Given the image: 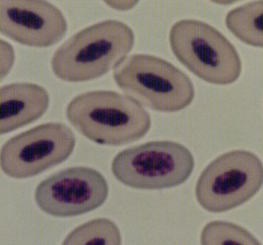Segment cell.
Returning a JSON list of instances; mask_svg holds the SVG:
<instances>
[{
	"label": "cell",
	"mask_w": 263,
	"mask_h": 245,
	"mask_svg": "<svg viewBox=\"0 0 263 245\" xmlns=\"http://www.w3.org/2000/svg\"><path fill=\"white\" fill-rule=\"evenodd\" d=\"M49 94L43 86L17 82L0 89V133L5 135L40 119L48 109Z\"/></svg>",
	"instance_id": "10"
},
{
	"label": "cell",
	"mask_w": 263,
	"mask_h": 245,
	"mask_svg": "<svg viewBox=\"0 0 263 245\" xmlns=\"http://www.w3.org/2000/svg\"><path fill=\"white\" fill-rule=\"evenodd\" d=\"M201 245H261L248 230L227 221L208 222L200 234Z\"/></svg>",
	"instance_id": "13"
},
{
	"label": "cell",
	"mask_w": 263,
	"mask_h": 245,
	"mask_svg": "<svg viewBox=\"0 0 263 245\" xmlns=\"http://www.w3.org/2000/svg\"><path fill=\"white\" fill-rule=\"evenodd\" d=\"M121 233L117 223L99 218L75 227L61 245H121Z\"/></svg>",
	"instance_id": "12"
},
{
	"label": "cell",
	"mask_w": 263,
	"mask_h": 245,
	"mask_svg": "<svg viewBox=\"0 0 263 245\" xmlns=\"http://www.w3.org/2000/svg\"><path fill=\"white\" fill-rule=\"evenodd\" d=\"M66 31L64 14L50 2L0 0V32L19 44L48 48L58 44Z\"/></svg>",
	"instance_id": "9"
},
{
	"label": "cell",
	"mask_w": 263,
	"mask_h": 245,
	"mask_svg": "<svg viewBox=\"0 0 263 245\" xmlns=\"http://www.w3.org/2000/svg\"><path fill=\"white\" fill-rule=\"evenodd\" d=\"M228 29L242 43L263 48V1H251L229 11Z\"/></svg>",
	"instance_id": "11"
},
{
	"label": "cell",
	"mask_w": 263,
	"mask_h": 245,
	"mask_svg": "<svg viewBox=\"0 0 263 245\" xmlns=\"http://www.w3.org/2000/svg\"><path fill=\"white\" fill-rule=\"evenodd\" d=\"M115 82L142 106L176 113L192 104L195 89L187 74L170 61L146 54L126 58L115 68Z\"/></svg>",
	"instance_id": "3"
},
{
	"label": "cell",
	"mask_w": 263,
	"mask_h": 245,
	"mask_svg": "<svg viewBox=\"0 0 263 245\" xmlns=\"http://www.w3.org/2000/svg\"><path fill=\"white\" fill-rule=\"evenodd\" d=\"M134 43L128 25L119 20L101 21L65 41L53 54L51 68L62 81H91L118 67Z\"/></svg>",
	"instance_id": "1"
},
{
	"label": "cell",
	"mask_w": 263,
	"mask_h": 245,
	"mask_svg": "<svg viewBox=\"0 0 263 245\" xmlns=\"http://www.w3.org/2000/svg\"><path fill=\"white\" fill-rule=\"evenodd\" d=\"M108 191L103 174L91 167L74 166L57 172L39 184L35 201L49 216L69 218L103 206Z\"/></svg>",
	"instance_id": "8"
},
{
	"label": "cell",
	"mask_w": 263,
	"mask_h": 245,
	"mask_svg": "<svg viewBox=\"0 0 263 245\" xmlns=\"http://www.w3.org/2000/svg\"><path fill=\"white\" fill-rule=\"evenodd\" d=\"M66 117L81 135L103 146L132 144L151 129V116L139 102L109 90L75 96L67 105Z\"/></svg>",
	"instance_id": "2"
},
{
	"label": "cell",
	"mask_w": 263,
	"mask_h": 245,
	"mask_svg": "<svg viewBox=\"0 0 263 245\" xmlns=\"http://www.w3.org/2000/svg\"><path fill=\"white\" fill-rule=\"evenodd\" d=\"M189 148L172 141H154L126 148L111 162L120 183L140 190H162L184 183L194 169Z\"/></svg>",
	"instance_id": "5"
},
{
	"label": "cell",
	"mask_w": 263,
	"mask_h": 245,
	"mask_svg": "<svg viewBox=\"0 0 263 245\" xmlns=\"http://www.w3.org/2000/svg\"><path fill=\"white\" fill-rule=\"evenodd\" d=\"M76 146L71 129L62 122L36 126L8 139L1 148L0 165L7 176L25 179L67 160Z\"/></svg>",
	"instance_id": "7"
},
{
	"label": "cell",
	"mask_w": 263,
	"mask_h": 245,
	"mask_svg": "<svg viewBox=\"0 0 263 245\" xmlns=\"http://www.w3.org/2000/svg\"><path fill=\"white\" fill-rule=\"evenodd\" d=\"M263 186V163L253 152L236 149L212 160L200 174L195 197L201 208L224 213L255 196Z\"/></svg>",
	"instance_id": "6"
},
{
	"label": "cell",
	"mask_w": 263,
	"mask_h": 245,
	"mask_svg": "<svg viewBox=\"0 0 263 245\" xmlns=\"http://www.w3.org/2000/svg\"><path fill=\"white\" fill-rule=\"evenodd\" d=\"M106 4L115 10L127 11L134 8L138 4V2L137 1H107Z\"/></svg>",
	"instance_id": "15"
},
{
	"label": "cell",
	"mask_w": 263,
	"mask_h": 245,
	"mask_svg": "<svg viewBox=\"0 0 263 245\" xmlns=\"http://www.w3.org/2000/svg\"><path fill=\"white\" fill-rule=\"evenodd\" d=\"M170 45L176 58L204 81L229 85L241 74V61L235 46L206 22L182 19L172 26Z\"/></svg>",
	"instance_id": "4"
},
{
	"label": "cell",
	"mask_w": 263,
	"mask_h": 245,
	"mask_svg": "<svg viewBox=\"0 0 263 245\" xmlns=\"http://www.w3.org/2000/svg\"><path fill=\"white\" fill-rule=\"evenodd\" d=\"M1 74L2 79L9 74L14 62V49L10 44L1 40Z\"/></svg>",
	"instance_id": "14"
}]
</instances>
